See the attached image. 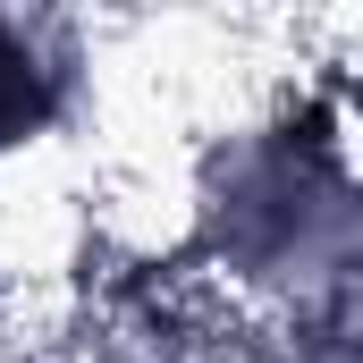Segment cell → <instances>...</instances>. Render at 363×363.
I'll use <instances>...</instances> for the list:
<instances>
[{
    "mask_svg": "<svg viewBox=\"0 0 363 363\" xmlns=\"http://www.w3.org/2000/svg\"><path fill=\"white\" fill-rule=\"evenodd\" d=\"M51 110H60V68H43V51L0 17V152L43 135Z\"/></svg>",
    "mask_w": 363,
    "mask_h": 363,
    "instance_id": "obj_1",
    "label": "cell"
}]
</instances>
